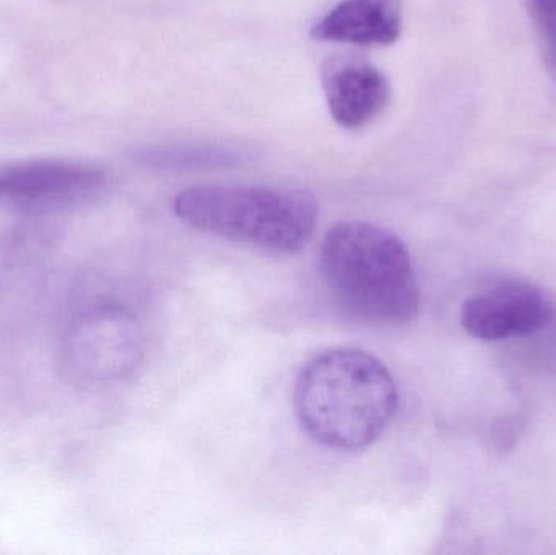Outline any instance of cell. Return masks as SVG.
<instances>
[{"mask_svg": "<svg viewBox=\"0 0 556 555\" xmlns=\"http://www.w3.org/2000/svg\"><path fill=\"white\" fill-rule=\"evenodd\" d=\"M389 368L365 351L332 349L311 358L294 384L304 432L326 449L352 452L375 443L397 414Z\"/></svg>", "mask_w": 556, "mask_h": 555, "instance_id": "obj_1", "label": "cell"}, {"mask_svg": "<svg viewBox=\"0 0 556 555\" xmlns=\"http://www.w3.org/2000/svg\"><path fill=\"white\" fill-rule=\"evenodd\" d=\"M320 270L333 299L366 325L401 328L417 318L414 263L388 228L356 220L333 225L320 247Z\"/></svg>", "mask_w": 556, "mask_h": 555, "instance_id": "obj_2", "label": "cell"}, {"mask_svg": "<svg viewBox=\"0 0 556 555\" xmlns=\"http://www.w3.org/2000/svg\"><path fill=\"white\" fill-rule=\"evenodd\" d=\"M173 211L195 230L276 254L300 253L319 218V204L309 192L247 185L185 189Z\"/></svg>", "mask_w": 556, "mask_h": 555, "instance_id": "obj_3", "label": "cell"}, {"mask_svg": "<svg viewBox=\"0 0 556 555\" xmlns=\"http://www.w3.org/2000/svg\"><path fill=\"white\" fill-rule=\"evenodd\" d=\"M143 358L139 323L127 310L100 305L81 313L64 341L68 374L87 383H113L130 377Z\"/></svg>", "mask_w": 556, "mask_h": 555, "instance_id": "obj_4", "label": "cell"}, {"mask_svg": "<svg viewBox=\"0 0 556 555\" xmlns=\"http://www.w3.org/2000/svg\"><path fill=\"white\" fill-rule=\"evenodd\" d=\"M108 173L75 160H29L0 168V204L26 211H58L100 198Z\"/></svg>", "mask_w": 556, "mask_h": 555, "instance_id": "obj_5", "label": "cell"}, {"mask_svg": "<svg viewBox=\"0 0 556 555\" xmlns=\"http://www.w3.org/2000/svg\"><path fill=\"white\" fill-rule=\"evenodd\" d=\"M556 303L529 283H502L464 303L460 321L480 341H503L534 335L554 325Z\"/></svg>", "mask_w": 556, "mask_h": 555, "instance_id": "obj_6", "label": "cell"}, {"mask_svg": "<svg viewBox=\"0 0 556 555\" xmlns=\"http://www.w3.org/2000/svg\"><path fill=\"white\" fill-rule=\"evenodd\" d=\"M323 84L330 116L345 129L368 126L391 101L388 78L363 59H332L324 68Z\"/></svg>", "mask_w": 556, "mask_h": 555, "instance_id": "obj_7", "label": "cell"}, {"mask_svg": "<svg viewBox=\"0 0 556 555\" xmlns=\"http://www.w3.org/2000/svg\"><path fill=\"white\" fill-rule=\"evenodd\" d=\"M404 28V0H342L314 23L311 36L326 42L381 48Z\"/></svg>", "mask_w": 556, "mask_h": 555, "instance_id": "obj_8", "label": "cell"}, {"mask_svg": "<svg viewBox=\"0 0 556 555\" xmlns=\"http://www.w3.org/2000/svg\"><path fill=\"white\" fill-rule=\"evenodd\" d=\"M137 160L143 165L162 169H215L241 165L251 153L240 147L214 142L160 143L137 150Z\"/></svg>", "mask_w": 556, "mask_h": 555, "instance_id": "obj_9", "label": "cell"}, {"mask_svg": "<svg viewBox=\"0 0 556 555\" xmlns=\"http://www.w3.org/2000/svg\"><path fill=\"white\" fill-rule=\"evenodd\" d=\"M532 18L544 42L545 59L556 77V0H529Z\"/></svg>", "mask_w": 556, "mask_h": 555, "instance_id": "obj_10", "label": "cell"}]
</instances>
